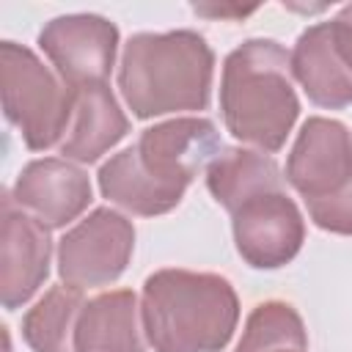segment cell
Wrapping results in <instances>:
<instances>
[{
	"label": "cell",
	"mask_w": 352,
	"mask_h": 352,
	"mask_svg": "<svg viewBox=\"0 0 352 352\" xmlns=\"http://www.w3.org/2000/svg\"><path fill=\"white\" fill-rule=\"evenodd\" d=\"M220 138L209 118H173L99 168V190L132 214L154 217L179 206L187 184L214 162Z\"/></svg>",
	"instance_id": "6da1fadb"
},
{
	"label": "cell",
	"mask_w": 352,
	"mask_h": 352,
	"mask_svg": "<svg viewBox=\"0 0 352 352\" xmlns=\"http://www.w3.org/2000/svg\"><path fill=\"white\" fill-rule=\"evenodd\" d=\"M140 319L154 352H220L234 336L239 300L214 272L160 270L143 283Z\"/></svg>",
	"instance_id": "7a4b0ae2"
},
{
	"label": "cell",
	"mask_w": 352,
	"mask_h": 352,
	"mask_svg": "<svg viewBox=\"0 0 352 352\" xmlns=\"http://www.w3.org/2000/svg\"><path fill=\"white\" fill-rule=\"evenodd\" d=\"M214 55L195 30L138 33L126 41L118 88L138 118L204 110L212 94Z\"/></svg>",
	"instance_id": "3957f363"
},
{
	"label": "cell",
	"mask_w": 352,
	"mask_h": 352,
	"mask_svg": "<svg viewBox=\"0 0 352 352\" xmlns=\"http://www.w3.org/2000/svg\"><path fill=\"white\" fill-rule=\"evenodd\" d=\"M289 72L292 55L272 38H250L226 58L220 110L236 140L261 151H278L286 143L300 113Z\"/></svg>",
	"instance_id": "277c9868"
},
{
	"label": "cell",
	"mask_w": 352,
	"mask_h": 352,
	"mask_svg": "<svg viewBox=\"0 0 352 352\" xmlns=\"http://www.w3.org/2000/svg\"><path fill=\"white\" fill-rule=\"evenodd\" d=\"M74 88L58 80L28 47L0 44V96L6 118L22 132L28 148L63 143L74 113Z\"/></svg>",
	"instance_id": "5b68a950"
},
{
	"label": "cell",
	"mask_w": 352,
	"mask_h": 352,
	"mask_svg": "<svg viewBox=\"0 0 352 352\" xmlns=\"http://www.w3.org/2000/svg\"><path fill=\"white\" fill-rule=\"evenodd\" d=\"M135 250V226L102 206L63 234L58 245V272L66 286L99 289L126 270Z\"/></svg>",
	"instance_id": "8992f818"
},
{
	"label": "cell",
	"mask_w": 352,
	"mask_h": 352,
	"mask_svg": "<svg viewBox=\"0 0 352 352\" xmlns=\"http://www.w3.org/2000/svg\"><path fill=\"white\" fill-rule=\"evenodd\" d=\"M38 47L66 85H102L116 60L118 28L99 14H66L41 28Z\"/></svg>",
	"instance_id": "52a82bcc"
},
{
	"label": "cell",
	"mask_w": 352,
	"mask_h": 352,
	"mask_svg": "<svg viewBox=\"0 0 352 352\" xmlns=\"http://www.w3.org/2000/svg\"><path fill=\"white\" fill-rule=\"evenodd\" d=\"M231 226L239 256L256 270L289 264L305 242L302 214L286 190L250 198L236 212H231Z\"/></svg>",
	"instance_id": "ba28073f"
},
{
	"label": "cell",
	"mask_w": 352,
	"mask_h": 352,
	"mask_svg": "<svg viewBox=\"0 0 352 352\" xmlns=\"http://www.w3.org/2000/svg\"><path fill=\"white\" fill-rule=\"evenodd\" d=\"M286 179L302 201H322L352 187V132L341 121L308 118L289 151Z\"/></svg>",
	"instance_id": "9c48e42d"
},
{
	"label": "cell",
	"mask_w": 352,
	"mask_h": 352,
	"mask_svg": "<svg viewBox=\"0 0 352 352\" xmlns=\"http://www.w3.org/2000/svg\"><path fill=\"white\" fill-rule=\"evenodd\" d=\"M52 242L47 226L25 212L11 192H3L0 214V300L19 308L28 302L50 272Z\"/></svg>",
	"instance_id": "30bf717a"
},
{
	"label": "cell",
	"mask_w": 352,
	"mask_h": 352,
	"mask_svg": "<svg viewBox=\"0 0 352 352\" xmlns=\"http://www.w3.org/2000/svg\"><path fill=\"white\" fill-rule=\"evenodd\" d=\"M11 195L47 228H60L91 204V182L69 160L44 157L22 168Z\"/></svg>",
	"instance_id": "8fae6325"
},
{
	"label": "cell",
	"mask_w": 352,
	"mask_h": 352,
	"mask_svg": "<svg viewBox=\"0 0 352 352\" xmlns=\"http://www.w3.org/2000/svg\"><path fill=\"white\" fill-rule=\"evenodd\" d=\"M74 91V113L60 143V154L77 162H96L129 132V121L121 113L107 82Z\"/></svg>",
	"instance_id": "7c38bea8"
},
{
	"label": "cell",
	"mask_w": 352,
	"mask_h": 352,
	"mask_svg": "<svg viewBox=\"0 0 352 352\" xmlns=\"http://www.w3.org/2000/svg\"><path fill=\"white\" fill-rule=\"evenodd\" d=\"M292 74L314 104L330 110L352 104V74L333 47L327 22L311 25L300 33L292 52Z\"/></svg>",
	"instance_id": "4fadbf2b"
},
{
	"label": "cell",
	"mask_w": 352,
	"mask_h": 352,
	"mask_svg": "<svg viewBox=\"0 0 352 352\" xmlns=\"http://www.w3.org/2000/svg\"><path fill=\"white\" fill-rule=\"evenodd\" d=\"M74 352H146L135 292L116 289L88 300L74 327Z\"/></svg>",
	"instance_id": "5bb4252c"
},
{
	"label": "cell",
	"mask_w": 352,
	"mask_h": 352,
	"mask_svg": "<svg viewBox=\"0 0 352 352\" xmlns=\"http://www.w3.org/2000/svg\"><path fill=\"white\" fill-rule=\"evenodd\" d=\"M206 187L223 209L236 212L261 192L283 190V176L278 162L264 151L226 148L206 168Z\"/></svg>",
	"instance_id": "9a60e30c"
},
{
	"label": "cell",
	"mask_w": 352,
	"mask_h": 352,
	"mask_svg": "<svg viewBox=\"0 0 352 352\" xmlns=\"http://www.w3.org/2000/svg\"><path fill=\"white\" fill-rule=\"evenodd\" d=\"M82 292L66 283L52 286L22 319V336L33 352H74V327L82 311Z\"/></svg>",
	"instance_id": "2e32d148"
},
{
	"label": "cell",
	"mask_w": 352,
	"mask_h": 352,
	"mask_svg": "<svg viewBox=\"0 0 352 352\" xmlns=\"http://www.w3.org/2000/svg\"><path fill=\"white\" fill-rule=\"evenodd\" d=\"M234 352H308L305 324L289 302H261L248 316Z\"/></svg>",
	"instance_id": "e0dca14e"
},
{
	"label": "cell",
	"mask_w": 352,
	"mask_h": 352,
	"mask_svg": "<svg viewBox=\"0 0 352 352\" xmlns=\"http://www.w3.org/2000/svg\"><path fill=\"white\" fill-rule=\"evenodd\" d=\"M311 220L333 234H352V187L322 201H305Z\"/></svg>",
	"instance_id": "ac0fdd59"
},
{
	"label": "cell",
	"mask_w": 352,
	"mask_h": 352,
	"mask_svg": "<svg viewBox=\"0 0 352 352\" xmlns=\"http://www.w3.org/2000/svg\"><path fill=\"white\" fill-rule=\"evenodd\" d=\"M330 38H333V47L341 58V63L349 69L352 74V6H344L330 22Z\"/></svg>",
	"instance_id": "d6986e66"
},
{
	"label": "cell",
	"mask_w": 352,
	"mask_h": 352,
	"mask_svg": "<svg viewBox=\"0 0 352 352\" xmlns=\"http://www.w3.org/2000/svg\"><path fill=\"white\" fill-rule=\"evenodd\" d=\"M192 11L195 14H206V16H236V19H242V16L253 14L256 6H250V8H242V6H220V8H214V6H192Z\"/></svg>",
	"instance_id": "ffe728a7"
}]
</instances>
